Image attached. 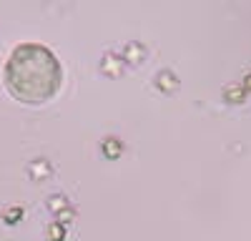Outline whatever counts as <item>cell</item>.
Segmentation results:
<instances>
[{"label":"cell","instance_id":"cell-1","mask_svg":"<svg viewBox=\"0 0 251 241\" xmlns=\"http://www.w3.org/2000/svg\"><path fill=\"white\" fill-rule=\"evenodd\" d=\"M60 63L50 48L40 43H20L5 63V86L20 103H46L60 88Z\"/></svg>","mask_w":251,"mask_h":241},{"label":"cell","instance_id":"cell-5","mask_svg":"<svg viewBox=\"0 0 251 241\" xmlns=\"http://www.w3.org/2000/svg\"><path fill=\"white\" fill-rule=\"evenodd\" d=\"M106 144H108V146H106V153H108V156H118V153H121V141L108 138Z\"/></svg>","mask_w":251,"mask_h":241},{"label":"cell","instance_id":"cell-4","mask_svg":"<svg viewBox=\"0 0 251 241\" xmlns=\"http://www.w3.org/2000/svg\"><path fill=\"white\" fill-rule=\"evenodd\" d=\"M48 173H50L48 161H35V164L30 166V176H35V178H46Z\"/></svg>","mask_w":251,"mask_h":241},{"label":"cell","instance_id":"cell-3","mask_svg":"<svg viewBox=\"0 0 251 241\" xmlns=\"http://www.w3.org/2000/svg\"><path fill=\"white\" fill-rule=\"evenodd\" d=\"M156 86H158L161 91H174V88L178 86V78H176L171 71H161V73L156 75Z\"/></svg>","mask_w":251,"mask_h":241},{"label":"cell","instance_id":"cell-2","mask_svg":"<svg viewBox=\"0 0 251 241\" xmlns=\"http://www.w3.org/2000/svg\"><path fill=\"white\" fill-rule=\"evenodd\" d=\"M123 58H126V63H141L146 58V48L141 43H128L123 48Z\"/></svg>","mask_w":251,"mask_h":241}]
</instances>
